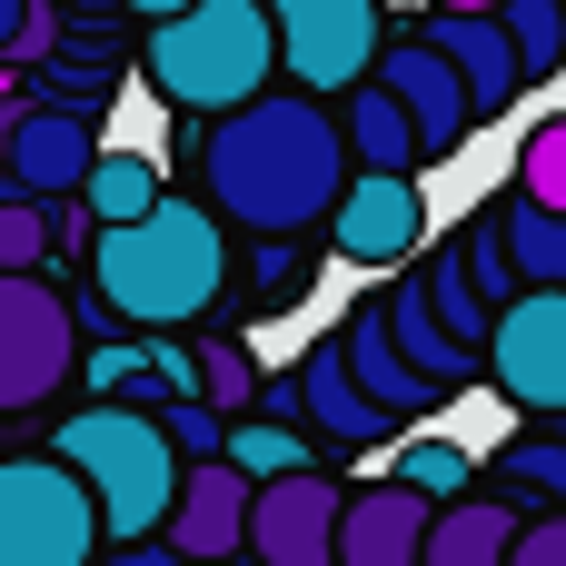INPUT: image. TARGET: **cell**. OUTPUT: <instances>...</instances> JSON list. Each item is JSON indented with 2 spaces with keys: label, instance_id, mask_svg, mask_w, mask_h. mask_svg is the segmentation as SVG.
I'll return each instance as SVG.
<instances>
[{
  "label": "cell",
  "instance_id": "7402d4cb",
  "mask_svg": "<svg viewBox=\"0 0 566 566\" xmlns=\"http://www.w3.org/2000/svg\"><path fill=\"white\" fill-rule=\"evenodd\" d=\"M159 159H139V149H99L90 159V179H80V209H90V229H129V219H149L159 209Z\"/></svg>",
  "mask_w": 566,
  "mask_h": 566
},
{
  "label": "cell",
  "instance_id": "2e32d148",
  "mask_svg": "<svg viewBox=\"0 0 566 566\" xmlns=\"http://www.w3.org/2000/svg\"><path fill=\"white\" fill-rule=\"evenodd\" d=\"M239 527H249V488L209 458V468H179V497H169V527H159V547L179 566H219L239 557Z\"/></svg>",
  "mask_w": 566,
  "mask_h": 566
},
{
  "label": "cell",
  "instance_id": "ffe728a7",
  "mask_svg": "<svg viewBox=\"0 0 566 566\" xmlns=\"http://www.w3.org/2000/svg\"><path fill=\"white\" fill-rule=\"evenodd\" d=\"M507 547H517V517L478 488V497H458V507H428L418 566H507Z\"/></svg>",
  "mask_w": 566,
  "mask_h": 566
},
{
  "label": "cell",
  "instance_id": "ac0fdd59",
  "mask_svg": "<svg viewBox=\"0 0 566 566\" xmlns=\"http://www.w3.org/2000/svg\"><path fill=\"white\" fill-rule=\"evenodd\" d=\"M328 119H338V149H348V179H418V139H408V119L358 80L348 99H328Z\"/></svg>",
  "mask_w": 566,
  "mask_h": 566
},
{
  "label": "cell",
  "instance_id": "4316f807",
  "mask_svg": "<svg viewBox=\"0 0 566 566\" xmlns=\"http://www.w3.org/2000/svg\"><path fill=\"white\" fill-rule=\"evenodd\" d=\"M507 199L537 209V219H566V109H547V119L517 139V179H507Z\"/></svg>",
  "mask_w": 566,
  "mask_h": 566
},
{
  "label": "cell",
  "instance_id": "f546056e",
  "mask_svg": "<svg viewBox=\"0 0 566 566\" xmlns=\"http://www.w3.org/2000/svg\"><path fill=\"white\" fill-rule=\"evenodd\" d=\"M507 566H566V517H517Z\"/></svg>",
  "mask_w": 566,
  "mask_h": 566
},
{
  "label": "cell",
  "instance_id": "ba28073f",
  "mask_svg": "<svg viewBox=\"0 0 566 566\" xmlns=\"http://www.w3.org/2000/svg\"><path fill=\"white\" fill-rule=\"evenodd\" d=\"M80 368V328L70 298L50 279H0V418H30L70 388Z\"/></svg>",
  "mask_w": 566,
  "mask_h": 566
},
{
  "label": "cell",
  "instance_id": "cb8c5ba5",
  "mask_svg": "<svg viewBox=\"0 0 566 566\" xmlns=\"http://www.w3.org/2000/svg\"><path fill=\"white\" fill-rule=\"evenodd\" d=\"M189 378H199V408L239 428V418L259 408V378H269V368H259L229 328H199V338H189Z\"/></svg>",
  "mask_w": 566,
  "mask_h": 566
},
{
  "label": "cell",
  "instance_id": "d590c367",
  "mask_svg": "<svg viewBox=\"0 0 566 566\" xmlns=\"http://www.w3.org/2000/svg\"><path fill=\"white\" fill-rule=\"evenodd\" d=\"M219 566H249V557H219Z\"/></svg>",
  "mask_w": 566,
  "mask_h": 566
},
{
  "label": "cell",
  "instance_id": "5bb4252c",
  "mask_svg": "<svg viewBox=\"0 0 566 566\" xmlns=\"http://www.w3.org/2000/svg\"><path fill=\"white\" fill-rule=\"evenodd\" d=\"M418 40L448 60V80H458V99H468V119L488 129L497 109H517V60H507V30L497 20H438V10H418Z\"/></svg>",
  "mask_w": 566,
  "mask_h": 566
},
{
  "label": "cell",
  "instance_id": "30bf717a",
  "mask_svg": "<svg viewBox=\"0 0 566 566\" xmlns=\"http://www.w3.org/2000/svg\"><path fill=\"white\" fill-rule=\"evenodd\" d=\"M338 507H348V488H338L328 468L279 478V488H249L239 557H249V566H328V557H338Z\"/></svg>",
  "mask_w": 566,
  "mask_h": 566
},
{
  "label": "cell",
  "instance_id": "4fadbf2b",
  "mask_svg": "<svg viewBox=\"0 0 566 566\" xmlns=\"http://www.w3.org/2000/svg\"><path fill=\"white\" fill-rule=\"evenodd\" d=\"M378 298V328H388V358L428 388V408H448V398H468L478 388V348H458L438 318H428V298H418V279H388V289H368Z\"/></svg>",
  "mask_w": 566,
  "mask_h": 566
},
{
  "label": "cell",
  "instance_id": "44dd1931",
  "mask_svg": "<svg viewBox=\"0 0 566 566\" xmlns=\"http://www.w3.org/2000/svg\"><path fill=\"white\" fill-rule=\"evenodd\" d=\"M488 219H497L507 279H517V289H557V298H566V219H537V209H517L507 189H488Z\"/></svg>",
  "mask_w": 566,
  "mask_h": 566
},
{
  "label": "cell",
  "instance_id": "836d02e7",
  "mask_svg": "<svg viewBox=\"0 0 566 566\" xmlns=\"http://www.w3.org/2000/svg\"><path fill=\"white\" fill-rule=\"evenodd\" d=\"M418 10H438V20H497V0H418Z\"/></svg>",
  "mask_w": 566,
  "mask_h": 566
},
{
  "label": "cell",
  "instance_id": "52a82bcc",
  "mask_svg": "<svg viewBox=\"0 0 566 566\" xmlns=\"http://www.w3.org/2000/svg\"><path fill=\"white\" fill-rule=\"evenodd\" d=\"M478 378H488L527 428H557L566 418V298L557 289H517V298L488 318Z\"/></svg>",
  "mask_w": 566,
  "mask_h": 566
},
{
  "label": "cell",
  "instance_id": "d6986e66",
  "mask_svg": "<svg viewBox=\"0 0 566 566\" xmlns=\"http://www.w3.org/2000/svg\"><path fill=\"white\" fill-rule=\"evenodd\" d=\"M488 468H497V488H488V497H497L507 517H527V507H537V517H566V438H557V428L507 438Z\"/></svg>",
  "mask_w": 566,
  "mask_h": 566
},
{
  "label": "cell",
  "instance_id": "5b68a950",
  "mask_svg": "<svg viewBox=\"0 0 566 566\" xmlns=\"http://www.w3.org/2000/svg\"><path fill=\"white\" fill-rule=\"evenodd\" d=\"M269 20V50H279V90L298 99H348L368 70H378V40H388V10L378 0H259Z\"/></svg>",
  "mask_w": 566,
  "mask_h": 566
},
{
  "label": "cell",
  "instance_id": "8fae6325",
  "mask_svg": "<svg viewBox=\"0 0 566 566\" xmlns=\"http://www.w3.org/2000/svg\"><path fill=\"white\" fill-rule=\"evenodd\" d=\"M90 159H99V129L70 109H10L0 119V199H30V209L80 199Z\"/></svg>",
  "mask_w": 566,
  "mask_h": 566
},
{
  "label": "cell",
  "instance_id": "83f0119b",
  "mask_svg": "<svg viewBox=\"0 0 566 566\" xmlns=\"http://www.w3.org/2000/svg\"><path fill=\"white\" fill-rule=\"evenodd\" d=\"M497 30H507V60H517V80H527V90L566 70V30H557V0H497Z\"/></svg>",
  "mask_w": 566,
  "mask_h": 566
},
{
  "label": "cell",
  "instance_id": "9a60e30c",
  "mask_svg": "<svg viewBox=\"0 0 566 566\" xmlns=\"http://www.w3.org/2000/svg\"><path fill=\"white\" fill-rule=\"evenodd\" d=\"M289 398H298V428H308V438H328V448H388V438H398V428L348 388L338 338H308V348L289 358Z\"/></svg>",
  "mask_w": 566,
  "mask_h": 566
},
{
  "label": "cell",
  "instance_id": "7a4b0ae2",
  "mask_svg": "<svg viewBox=\"0 0 566 566\" xmlns=\"http://www.w3.org/2000/svg\"><path fill=\"white\" fill-rule=\"evenodd\" d=\"M229 259H239L229 229H219L199 199L159 189L149 219L90 239V308H99L119 338H199V328L229 308Z\"/></svg>",
  "mask_w": 566,
  "mask_h": 566
},
{
  "label": "cell",
  "instance_id": "8992f818",
  "mask_svg": "<svg viewBox=\"0 0 566 566\" xmlns=\"http://www.w3.org/2000/svg\"><path fill=\"white\" fill-rule=\"evenodd\" d=\"M0 566H99V517L40 448L0 458Z\"/></svg>",
  "mask_w": 566,
  "mask_h": 566
},
{
  "label": "cell",
  "instance_id": "d4e9b609",
  "mask_svg": "<svg viewBox=\"0 0 566 566\" xmlns=\"http://www.w3.org/2000/svg\"><path fill=\"white\" fill-rule=\"evenodd\" d=\"M308 279H318L308 239H249V259H229V289H249V308H259V318L298 308V298H308Z\"/></svg>",
  "mask_w": 566,
  "mask_h": 566
},
{
  "label": "cell",
  "instance_id": "6da1fadb",
  "mask_svg": "<svg viewBox=\"0 0 566 566\" xmlns=\"http://www.w3.org/2000/svg\"><path fill=\"white\" fill-rule=\"evenodd\" d=\"M338 189H348L338 119L298 90H259L249 109L199 129V209L229 239H308L328 229Z\"/></svg>",
  "mask_w": 566,
  "mask_h": 566
},
{
  "label": "cell",
  "instance_id": "277c9868",
  "mask_svg": "<svg viewBox=\"0 0 566 566\" xmlns=\"http://www.w3.org/2000/svg\"><path fill=\"white\" fill-rule=\"evenodd\" d=\"M50 468H70V488L90 497L99 517V547H149L169 527V497H179V458L149 418L129 408H70L40 448Z\"/></svg>",
  "mask_w": 566,
  "mask_h": 566
},
{
  "label": "cell",
  "instance_id": "484cf974",
  "mask_svg": "<svg viewBox=\"0 0 566 566\" xmlns=\"http://www.w3.org/2000/svg\"><path fill=\"white\" fill-rule=\"evenodd\" d=\"M388 468H398L388 488H408L418 507H458V497H478V458H468L458 438H438V428H428V438H398Z\"/></svg>",
  "mask_w": 566,
  "mask_h": 566
},
{
  "label": "cell",
  "instance_id": "4dcf8cb0",
  "mask_svg": "<svg viewBox=\"0 0 566 566\" xmlns=\"http://www.w3.org/2000/svg\"><path fill=\"white\" fill-rule=\"evenodd\" d=\"M50 50H60V0H30V20H20V40H10V60H20V70H40Z\"/></svg>",
  "mask_w": 566,
  "mask_h": 566
},
{
  "label": "cell",
  "instance_id": "e0dca14e",
  "mask_svg": "<svg viewBox=\"0 0 566 566\" xmlns=\"http://www.w3.org/2000/svg\"><path fill=\"white\" fill-rule=\"evenodd\" d=\"M428 547V507L408 497V488H348V507H338V557L328 566H418Z\"/></svg>",
  "mask_w": 566,
  "mask_h": 566
},
{
  "label": "cell",
  "instance_id": "f1b7e54d",
  "mask_svg": "<svg viewBox=\"0 0 566 566\" xmlns=\"http://www.w3.org/2000/svg\"><path fill=\"white\" fill-rule=\"evenodd\" d=\"M50 249H60V219L30 199H0V279H40Z\"/></svg>",
  "mask_w": 566,
  "mask_h": 566
},
{
  "label": "cell",
  "instance_id": "e575fe53",
  "mask_svg": "<svg viewBox=\"0 0 566 566\" xmlns=\"http://www.w3.org/2000/svg\"><path fill=\"white\" fill-rule=\"evenodd\" d=\"M20 20H30V0H0V60H10V40H20Z\"/></svg>",
  "mask_w": 566,
  "mask_h": 566
},
{
  "label": "cell",
  "instance_id": "3957f363",
  "mask_svg": "<svg viewBox=\"0 0 566 566\" xmlns=\"http://www.w3.org/2000/svg\"><path fill=\"white\" fill-rule=\"evenodd\" d=\"M139 80L169 119H199V129L249 109L259 90H279V50H269L259 0H189L179 20H159L139 40Z\"/></svg>",
  "mask_w": 566,
  "mask_h": 566
},
{
  "label": "cell",
  "instance_id": "8d00e7d4",
  "mask_svg": "<svg viewBox=\"0 0 566 566\" xmlns=\"http://www.w3.org/2000/svg\"><path fill=\"white\" fill-rule=\"evenodd\" d=\"M557 438H566V418H557Z\"/></svg>",
  "mask_w": 566,
  "mask_h": 566
},
{
  "label": "cell",
  "instance_id": "9c48e42d",
  "mask_svg": "<svg viewBox=\"0 0 566 566\" xmlns=\"http://www.w3.org/2000/svg\"><path fill=\"white\" fill-rule=\"evenodd\" d=\"M368 90L408 119V139H418V169H438V159H458L468 149V99H458V80H448V60L418 40V30H388L378 40V70H368Z\"/></svg>",
  "mask_w": 566,
  "mask_h": 566
},
{
  "label": "cell",
  "instance_id": "7c38bea8",
  "mask_svg": "<svg viewBox=\"0 0 566 566\" xmlns=\"http://www.w3.org/2000/svg\"><path fill=\"white\" fill-rule=\"evenodd\" d=\"M328 239L348 269H408L428 249V189L418 179H348L328 209Z\"/></svg>",
  "mask_w": 566,
  "mask_h": 566
},
{
  "label": "cell",
  "instance_id": "1f68e13d",
  "mask_svg": "<svg viewBox=\"0 0 566 566\" xmlns=\"http://www.w3.org/2000/svg\"><path fill=\"white\" fill-rule=\"evenodd\" d=\"M99 566H179V557H169V547L149 537V547H99Z\"/></svg>",
  "mask_w": 566,
  "mask_h": 566
},
{
  "label": "cell",
  "instance_id": "603a6c76",
  "mask_svg": "<svg viewBox=\"0 0 566 566\" xmlns=\"http://www.w3.org/2000/svg\"><path fill=\"white\" fill-rule=\"evenodd\" d=\"M219 468H229L239 488H279V478H308V468H318V438H308V428H269V418H239V428L219 438Z\"/></svg>",
  "mask_w": 566,
  "mask_h": 566
},
{
  "label": "cell",
  "instance_id": "d6a6232c",
  "mask_svg": "<svg viewBox=\"0 0 566 566\" xmlns=\"http://www.w3.org/2000/svg\"><path fill=\"white\" fill-rule=\"evenodd\" d=\"M109 10H129V20H139V30H159V20H179V10H189V0H109Z\"/></svg>",
  "mask_w": 566,
  "mask_h": 566
}]
</instances>
